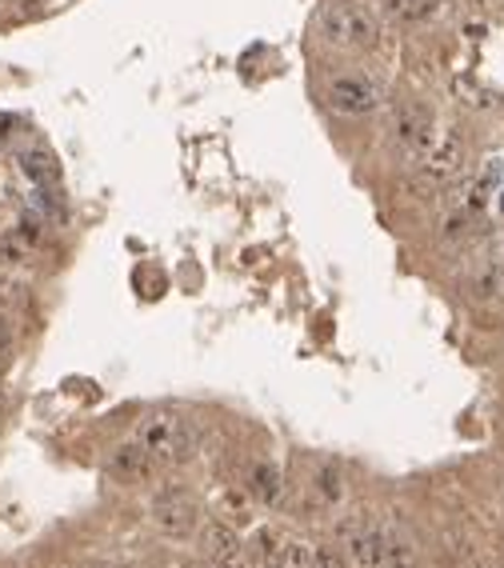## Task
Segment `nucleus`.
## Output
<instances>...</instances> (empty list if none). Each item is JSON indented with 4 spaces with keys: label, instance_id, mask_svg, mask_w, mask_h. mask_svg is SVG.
Returning a JSON list of instances; mask_svg holds the SVG:
<instances>
[{
    "label": "nucleus",
    "instance_id": "obj_4",
    "mask_svg": "<svg viewBox=\"0 0 504 568\" xmlns=\"http://www.w3.org/2000/svg\"><path fill=\"white\" fill-rule=\"evenodd\" d=\"M388 132H393V144L408 156V161H420L428 144L437 141V117H432L428 105L408 100V105H401V109L393 112Z\"/></svg>",
    "mask_w": 504,
    "mask_h": 568
},
{
    "label": "nucleus",
    "instance_id": "obj_9",
    "mask_svg": "<svg viewBox=\"0 0 504 568\" xmlns=\"http://www.w3.org/2000/svg\"><path fill=\"white\" fill-rule=\"evenodd\" d=\"M109 469H112V477H121L124 484H149L156 477V469H161V465H156L153 452H149L141 440H132V445L112 448Z\"/></svg>",
    "mask_w": 504,
    "mask_h": 568
},
{
    "label": "nucleus",
    "instance_id": "obj_14",
    "mask_svg": "<svg viewBox=\"0 0 504 568\" xmlns=\"http://www.w3.org/2000/svg\"><path fill=\"white\" fill-rule=\"evenodd\" d=\"M313 489H317V496L325 504H337L340 496H344V472H340L337 465H325V469H317V477H313Z\"/></svg>",
    "mask_w": 504,
    "mask_h": 568
},
{
    "label": "nucleus",
    "instance_id": "obj_19",
    "mask_svg": "<svg viewBox=\"0 0 504 568\" xmlns=\"http://www.w3.org/2000/svg\"><path fill=\"white\" fill-rule=\"evenodd\" d=\"M496 208H501V217H504V188H496Z\"/></svg>",
    "mask_w": 504,
    "mask_h": 568
},
{
    "label": "nucleus",
    "instance_id": "obj_1",
    "mask_svg": "<svg viewBox=\"0 0 504 568\" xmlns=\"http://www.w3.org/2000/svg\"><path fill=\"white\" fill-rule=\"evenodd\" d=\"M136 440L153 452L156 465H185L193 457V425L176 408H153L141 416Z\"/></svg>",
    "mask_w": 504,
    "mask_h": 568
},
{
    "label": "nucleus",
    "instance_id": "obj_23",
    "mask_svg": "<svg viewBox=\"0 0 504 568\" xmlns=\"http://www.w3.org/2000/svg\"><path fill=\"white\" fill-rule=\"evenodd\" d=\"M273 568H281V565H273Z\"/></svg>",
    "mask_w": 504,
    "mask_h": 568
},
{
    "label": "nucleus",
    "instance_id": "obj_13",
    "mask_svg": "<svg viewBox=\"0 0 504 568\" xmlns=\"http://www.w3.org/2000/svg\"><path fill=\"white\" fill-rule=\"evenodd\" d=\"M217 513L229 525H249L252 521V496L249 489H220L217 492Z\"/></svg>",
    "mask_w": 504,
    "mask_h": 568
},
{
    "label": "nucleus",
    "instance_id": "obj_3",
    "mask_svg": "<svg viewBox=\"0 0 504 568\" xmlns=\"http://www.w3.org/2000/svg\"><path fill=\"white\" fill-rule=\"evenodd\" d=\"M384 88L364 73H337L325 80V105L340 117H369L381 109Z\"/></svg>",
    "mask_w": 504,
    "mask_h": 568
},
{
    "label": "nucleus",
    "instance_id": "obj_17",
    "mask_svg": "<svg viewBox=\"0 0 504 568\" xmlns=\"http://www.w3.org/2000/svg\"><path fill=\"white\" fill-rule=\"evenodd\" d=\"M349 553H340V548H313V565L308 568H349Z\"/></svg>",
    "mask_w": 504,
    "mask_h": 568
},
{
    "label": "nucleus",
    "instance_id": "obj_15",
    "mask_svg": "<svg viewBox=\"0 0 504 568\" xmlns=\"http://www.w3.org/2000/svg\"><path fill=\"white\" fill-rule=\"evenodd\" d=\"M33 261V244L21 232H0V264H29Z\"/></svg>",
    "mask_w": 504,
    "mask_h": 568
},
{
    "label": "nucleus",
    "instance_id": "obj_5",
    "mask_svg": "<svg viewBox=\"0 0 504 568\" xmlns=\"http://www.w3.org/2000/svg\"><path fill=\"white\" fill-rule=\"evenodd\" d=\"M349 557L361 560L364 568H413V553L405 540L381 528H352L349 533Z\"/></svg>",
    "mask_w": 504,
    "mask_h": 568
},
{
    "label": "nucleus",
    "instance_id": "obj_10",
    "mask_svg": "<svg viewBox=\"0 0 504 568\" xmlns=\"http://www.w3.org/2000/svg\"><path fill=\"white\" fill-rule=\"evenodd\" d=\"M249 496L256 504H269V509H276L281 504V496H285V477H281V469H276L273 460H256L249 469Z\"/></svg>",
    "mask_w": 504,
    "mask_h": 568
},
{
    "label": "nucleus",
    "instance_id": "obj_7",
    "mask_svg": "<svg viewBox=\"0 0 504 568\" xmlns=\"http://www.w3.org/2000/svg\"><path fill=\"white\" fill-rule=\"evenodd\" d=\"M153 525L161 528L165 536H193L200 525V513H197V501L180 489H161L153 496Z\"/></svg>",
    "mask_w": 504,
    "mask_h": 568
},
{
    "label": "nucleus",
    "instance_id": "obj_6",
    "mask_svg": "<svg viewBox=\"0 0 504 568\" xmlns=\"http://www.w3.org/2000/svg\"><path fill=\"white\" fill-rule=\"evenodd\" d=\"M417 168L425 185H449V181H457L464 168V136L457 129L437 136V141L425 149V156L417 161Z\"/></svg>",
    "mask_w": 504,
    "mask_h": 568
},
{
    "label": "nucleus",
    "instance_id": "obj_22",
    "mask_svg": "<svg viewBox=\"0 0 504 568\" xmlns=\"http://www.w3.org/2000/svg\"><path fill=\"white\" fill-rule=\"evenodd\" d=\"M493 568H504V565H493Z\"/></svg>",
    "mask_w": 504,
    "mask_h": 568
},
{
    "label": "nucleus",
    "instance_id": "obj_20",
    "mask_svg": "<svg viewBox=\"0 0 504 568\" xmlns=\"http://www.w3.org/2000/svg\"><path fill=\"white\" fill-rule=\"evenodd\" d=\"M501 273H504V237H501Z\"/></svg>",
    "mask_w": 504,
    "mask_h": 568
},
{
    "label": "nucleus",
    "instance_id": "obj_8",
    "mask_svg": "<svg viewBox=\"0 0 504 568\" xmlns=\"http://www.w3.org/2000/svg\"><path fill=\"white\" fill-rule=\"evenodd\" d=\"M200 540H205V553L217 560V568H244V545H241L237 525H229V521H220L217 516V521L205 525Z\"/></svg>",
    "mask_w": 504,
    "mask_h": 568
},
{
    "label": "nucleus",
    "instance_id": "obj_18",
    "mask_svg": "<svg viewBox=\"0 0 504 568\" xmlns=\"http://www.w3.org/2000/svg\"><path fill=\"white\" fill-rule=\"evenodd\" d=\"M12 352V325H9V317H0V361Z\"/></svg>",
    "mask_w": 504,
    "mask_h": 568
},
{
    "label": "nucleus",
    "instance_id": "obj_2",
    "mask_svg": "<svg viewBox=\"0 0 504 568\" xmlns=\"http://www.w3.org/2000/svg\"><path fill=\"white\" fill-rule=\"evenodd\" d=\"M320 29L325 36L344 48H373L381 41V24L376 17L364 4L357 0H325V9H320Z\"/></svg>",
    "mask_w": 504,
    "mask_h": 568
},
{
    "label": "nucleus",
    "instance_id": "obj_16",
    "mask_svg": "<svg viewBox=\"0 0 504 568\" xmlns=\"http://www.w3.org/2000/svg\"><path fill=\"white\" fill-rule=\"evenodd\" d=\"M276 565L308 568L313 565V545H305V540H281V548H276Z\"/></svg>",
    "mask_w": 504,
    "mask_h": 568
},
{
    "label": "nucleus",
    "instance_id": "obj_11",
    "mask_svg": "<svg viewBox=\"0 0 504 568\" xmlns=\"http://www.w3.org/2000/svg\"><path fill=\"white\" fill-rule=\"evenodd\" d=\"M21 173L33 181L36 188H56L61 185V161L53 156L48 144H33L21 153Z\"/></svg>",
    "mask_w": 504,
    "mask_h": 568
},
{
    "label": "nucleus",
    "instance_id": "obj_21",
    "mask_svg": "<svg viewBox=\"0 0 504 568\" xmlns=\"http://www.w3.org/2000/svg\"><path fill=\"white\" fill-rule=\"evenodd\" d=\"M501 293H504V273H501Z\"/></svg>",
    "mask_w": 504,
    "mask_h": 568
},
{
    "label": "nucleus",
    "instance_id": "obj_12",
    "mask_svg": "<svg viewBox=\"0 0 504 568\" xmlns=\"http://www.w3.org/2000/svg\"><path fill=\"white\" fill-rule=\"evenodd\" d=\"M440 9V0H381V12L396 24H417L428 21Z\"/></svg>",
    "mask_w": 504,
    "mask_h": 568
}]
</instances>
